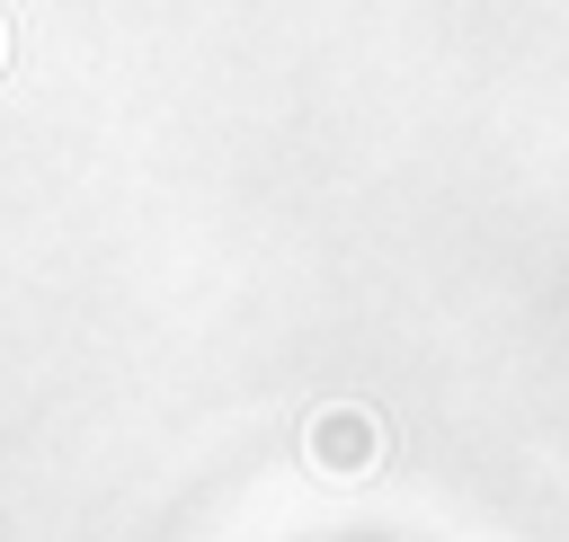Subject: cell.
Masks as SVG:
<instances>
[{
    "instance_id": "cell-1",
    "label": "cell",
    "mask_w": 569,
    "mask_h": 542,
    "mask_svg": "<svg viewBox=\"0 0 569 542\" xmlns=\"http://www.w3.org/2000/svg\"><path fill=\"white\" fill-rule=\"evenodd\" d=\"M373 453H382L373 409H320L311 418V462L320 471H373Z\"/></svg>"
},
{
    "instance_id": "cell-2",
    "label": "cell",
    "mask_w": 569,
    "mask_h": 542,
    "mask_svg": "<svg viewBox=\"0 0 569 542\" xmlns=\"http://www.w3.org/2000/svg\"><path fill=\"white\" fill-rule=\"evenodd\" d=\"M0 62H9V27H0Z\"/></svg>"
}]
</instances>
